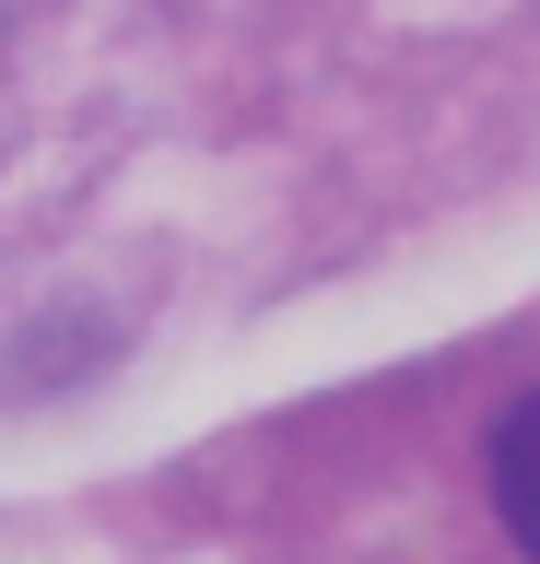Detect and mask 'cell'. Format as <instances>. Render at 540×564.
Returning <instances> with one entry per match:
<instances>
[{
	"mask_svg": "<svg viewBox=\"0 0 540 564\" xmlns=\"http://www.w3.org/2000/svg\"><path fill=\"white\" fill-rule=\"evenodd\" d=\"M459 400V447H470V494L517 564H540V365H482L447 377Z\"/></svg>",
	"mask_w": 540,
	"mask_h": 564,
	"instance_id": "obj_1",
	"label": "cell"
}]
</instances>
